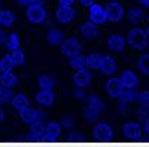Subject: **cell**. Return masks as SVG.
<instances>
[{
  "label": "cell",
  "instance_id": "obj_31",
  "mask_svg": "<svg viewBox=\"0 0 149 147\" xmlns=\"http://www.w3.org/2000/svg\"><path fill=\"white\" fill-rule=\"evenodd\" d=\"M138 68L141 69L142 74H145V75L149 77V53L142 55V56L139 58V61H138Z\"/></svg>",
  "mask_w": 149,
  "mask_h": 147
},
{
  "label": "cell",
  "instance_id": "obj_27",
  "mask_svg": "<svg viewBox=\"0 0 149 147\" xmlns=\"http://www.w3.org/2000/svg\"><path fill=\"white\" fill-rule=\"evenodd\" d=\"M13 66H15V62L12 61L10 55H4V56L0 59V74L12 71V69H13Z\"/></svg>",
  "mask_w": 149,
  "mask_h": 147
},
{
  "label": "cell",
  "instance_id": "obj_35",
  "mask_svg": "<svg viewBox=\"0 0 149 147\" xmlns=\"http://www.w3.org/2000/svg\"><path fill=\"white\" fill-rule=\"evenodd\" d=\"M12 98H13V91L10 88H4L0 95V104H7L12 101Z\"/></svg>",
  "mask_w": 149,
  "mask_h": 147
},
{
  "label": "cell",
  "instance_id": "obj_33",
  "mask_svg": "<svg viewBox=\"0 0 149 147\" xmlns=\"http://www.w3.org/2000/svg\"><path fill=\"white\" fill-rule=\"evenodd\" d=\"M138 102L142 107H149V90L138 91Z\"/></svg>",
  "mask_w": 149,
  "mask_h": 147
},
{
  "label": "cell",
  "instance_id": "obj_7",
  "mask_svg": "<svg viewBox=\"0 0 149 147\" xmlns=\"http://www.w3.org/2000/svg\"><path fill=\"white\" fill-rule=\"evenodd\" d=\"M123 136L126 139H129L130 141L132 140H139L142 137V130H141L139 124H136L133 121H129L123 126Z\"/></svg>",
  "mask_w": 149,
  "mask_h": 147
},
{
  "label": "cell",
  "instance_id": "obj_22",
  "mask_svg": "<svg viewBox=\"0 0 149 147\" xmlns=\"http://www.w3.org/2000/svg\"><path fill=\"white\" fill-rule=\"evenodd\" d=\"M6 48L9 50H15V49H19L20 48V39H19V35L16 32H12L7 35L6 38V42H4Z\"/></svg>",
  "mask_w": 149,
  "mask_h": 147
},
{
  "label": "cell",
  "instance_id": "obj_18",
  "mask_svg": "<svg viewBox=\"0 0 149 147\" xmlns=\"http://www.w3.org/2000/svg\"><path fill=\"white\" fill-rule=\"evenodd\" d=\"M16 82H17V77H16L15 72L9 71V72L0 74V84H1L4 88H12V87L16 85Z\"/></svg>",
  "mask_w": 149,
  "mask_h": 147
},
{
  "label": "cell",
  "instance_id": "obj_3",
  "mask_svg": "<svg viewBox=\"0 0 149 147\" xmlns=\"http://www.w3.org/2000/svg\"><path fill=\"white\" fill-rule=\"evenodd\" d=\"M80 50H81V43H80L78 39L68 38V39H64L62 43H61V52L68 58H72V56L78 55Z\"/></svg>",
  "mask_w": 149,
  "mask_h": 147
},
{
  "label": "cell",
  "instance_id": "obj_37",
  "mask_svg": "<svg viewBox=\"0 0 149 147\" xmlns=\"http://www.w3.org/2000/svg\"><path fill=\"white\" fill-rule=\"evenodd\" d=\"M20 4L23 6H29V4H36V3H44V0H17Z\"/></svg>",
  "mask_w": 149,
  "mask_h": 147
},
{
  "label": "cell",
  "instance_id": "obj_13",
  "mask_svg": "<svg viewBox=\"0 0 149 147\" xmlns=\"http://www.w3.org/2000/svg\"><path fill=\"white\" fill-rule=\"evenodd\" d=\"M116 69H117V63H116V61H114L111 56H103L100 71H101L104 75H111V74L116 72Z\"/></svg>",
  "mask_w": 149,
  "mask_h": 147
},
{
  "label": "cell",
  "instance_id": "obj_29",
  "mask_svg": "<svg viewBox=\"0 0 149 147\" xmlns=\"http://www.w3.org/2000/svg\"><path fill=\"white\" fill-rule=\"evenodd\" d=\"M100 115V111L99 110H96L94 107H91V105H86V108H84V118H87L88 121H96L97 118H99Z\"/></svg>",
  "mask_w": 149,
  "mask_h": 147
},
{
  "label": "cell",
  "instance_id": "obj_45",
  "mask_svg": "<svg viewBox=\"0 0 149 147\" xmlns=\"http://www.w3.org/2000/svg\"><path fill=\"white\" fill-rule=\"evenodd\" d=\"M139 1H141V4H142V6L149 7V0H139Z\"/></svg>",
  "mask_w": 149,
  "mask_h": 147
},
{
  "label": "cell",
  "instance_id": "obj_19",
  "mask_svg": "<svg viewBox=\"0 0 149 147\" xmlns=\"http://www.w3.org/2000/svg\"><path fill=\"white\" fill-rule=\"evenodd\" d=\"M19 115H20L22 121H25L26 124H32L33 121H36V110L32 107H25V108L19 110Z\"/></svg>",
  "mask_w": 149,
  "mask_h": 147
},
{
  "label": "cell",
  "instance_id": "obj_30",
  "mask_svg": "<svg viewBox=\"0 0 149 147\" xmlns=\"http://www.w3.org/2000/svg\"><path fill=\"white\" fill-rule=\"evenodd\" d=\"M38 84H39L41 90H52L54 88V78L49 75H41Z\"/></svg>",
  "mask_w": 149,
  "mask_h": 147
},
{
  "label": "cell",
  "instance_id": "obj_24",
  "mask_svg": "<svg viewBox=\"0 0 149 147\" xmlns=\"http://www.w3.org/2000/svg\"><path fill=\"white\" fill-rule=\"evenodd\" d=\"M64 41V35L59 29H51L49 33H48V42L51 45L56 46V45H61Z\"/></svg>",
  "mask_w": 149,
  "mask_h": 147
},
{
  "label": "cell",
  "instance_id": "obj_28",
  "mask_svg": "<svg viewBox=\"0 0 149 147\" xmlns=\"http://www.w3.org/2000/svg\"><path fill=\"white\" fill-rule=\"evenodd\" d=\"M145 17V10L143 9H139V7H135L129 12V20L133 22V23H138L141 22L142 19Z\"/></svg>",
  "mask_w": 149,
  "mask_h": 147
},
{
  "label": "cell",
  "instance_id": "obj_25",
  "mask_svg": "<svg viewBox=\"0 0 149 147\" xmlns=\"http://www.w3.org/2000/svg\"><path fill=\"white\" fill-rule=\"evenodd\" d=\"M101 61H103V56L100 53H90L87 56V68H90V69H100Z\"/></svg>",
  "mask_w": 149,
  "mask_h": 147
},
{
  "label": "cell",
  "instance_id": "obj_39",
  "mask_svg": "<svg viewBox=\"0 0 149 147\" xmlns=\"http://www.w3.org/2000/svg\"><path fill=\"white\" fill-rule=\"evenodd\" d=\"M61 124H62L64 127H67V128H70V127L72 126V120H71V118H67V117H64V118L61 120Z\"/></svg>",
  "mask_w": 149,
  "mask_h": 147
},
{
  "label": "cell",
  "instance_id": "obj_43",
  "mask_svg": "<svg viewBox=\"0 0 149 147\" xmlns=\"http://www.w3.org/2000/svg\"><path fill=\"white\" fill-rule=\"evenodd\" d=\"M80 3H81L84 7H90L91 4H94V0H80Z\"/></svg>",
  "mask_w": 149,
  "mask_h": 147
},
{
  "label": "cell",
  "instance_id": "obj_51",
  "mask_svg": "<svg viewBox=\"0 0 149 147\" xmlns=\"http://www.w3.org/2000/svg\"><path fill=\"white\" fill-rule=\"evenodd\" d=\"M148 49H149V45H148Z\"/></svg>",
  "mask_w": 149,
  "mask_h": 147
},
{
  "label": "cell",
  "instance_id": "obj_47",
  "mask_svg": "<svg viewBox=\"0 0 149 147\" xmlns=\"http://www.w3.org/2000/svg\"><path fill=\"white\" fill-rule=\"evenodd\" d=\"M3 88H4V87H3V85L0 84V95H1V92H3Z\"/></svg>",
  "mask_w": 149,
  "mask_h": 147
},
{
  "label": "cell",
  "instance_id": "obj_11",
  "mask_svg": "<svg viewBox=\"0 0 149 147\" xmlns=\"http://www.w3.org/2000/svg\"><path fill=\"white\" fill-rule=\"evenodd\" d=\"M31 136L36 137L38 140H45L48 139L47 128H45V121H33L31 124Z\"/></svg>",
  "mask_w": 149,
  "mask_h": 147
},
{
  "label": "cell",
  "instance_id": "obj_42",
  "mask_svg": "<svg viewBox=\"0 0 149 147\" xmlns=\"http://www.w3.org/2000/svg\"><path fill=\"white\" fill-rule=\"evenodd\" d=\"M59 1V6H72L74 0H58Z\"/></svg>",
  "mask_w": 149,
  "mask_h": 147
},
{
  "label": "cell",
  "instance_id": "obj_9",
  "mask_svg": "<svg viewBox=\"0 0 149 147\" xmlns=\"http://www.w3.org/2000/svg\"><path fill=\"white\" fill-rule=\"evenodd\" d=\"M94 137L97 140H110L113 137V130L109 124L106 123H99L96 127H94V131H93Z\"/></svg>",
  "mask_w": 149,
  "mask_h": 147
},
{
  "label": "cell",
  "instance_id": "obj_17",
  "mask_svg": "<svg viewBox=\"0 0 149 147\" xmlns=\"http://www.w3.org/2000/svg\"><path fill=\"white\" fill-rule=\"evenodd\" d=\"M45 128H47V134H48V140H55L61 136V127L58 123L55 121H45Z\"/></svg>",
  "mask_w": 149,
  "mask_h": 147
},
{
  "label": "cell",
  "instance_id": "obj_50",
  "mask_svg": "<svg viewBox=\"0 0 149 147\" xmlns=\"http://www.w3.org/2000/svg\"><path fill=\"white\" fill-rule=\"evenodd\" d=\"M111 1H116V0H111Z\"/></svg>",
  "mask_w": 149,
  "mask_h": 147
},
{
  "label": "cell",
  "instance_id": "obj_40",
  "mask_svg": "<svg viewBox=\"0 0 149 147\" xmlns=\"http://www.w3.org/2000/svg\"><path fill=\"white\" fill-rule=\"evenodd\" d=\"M75 97L78 98V99H81V101H84L86 99V91L84 90H77L75 91Z\"/></svg>",
  "mask_w": 149,
  "mask_h": 147
},
{
  "label": "cell",
  "instance_id": "obj_10",
  "mask_svg": "<svg viewBox=\"0 0 149 147\" xmlns=\"http://www.w3.org/2000/svg\"><path fill=\"white\" fill-rule=\"evenodd\" d=\"M74 82L77 87L80 88H86L90 82H91V74L88 69L83 68V69H77L75 75H74Z\"/></svg>",
  "mask_w": 149,
  "mask_h": 147
},
{
  "label": "cell",
  "instance_id": "obj_20",
  "mask_svg": "<svg viewBox=\"0 0 149 147\" xmlns=\"http://www.w3.org/2000/svg\"><path fill=\"white\" fill-rule=\"evenodd\" d=\"M10 104H12L13 108H16V110L19 111V110H22V108H25V107H29V98L26 97L25 94L20 92V94L13 95L12 101H10Z\"/></svg>",
  "mask_w": 149,
  "mask_h": 147
},
{
  "label": "cell",
  "instance_id": "obj_23",
  "mask_svg": "<svg viewBox=\"0 0 149 147\" xmlns=\"http://www.w3.org/2000/svg\"><path fill=\"white\" fill-rule=\"evenodd\" d=\"M15 22V14L10 10H0V26L10 28Z\"/></svg>",
  "mask_w": 149,
  "mask_h": 147
},
{
  "label": "cell",
  "instance_id": "obj_34",
  "mask_svg": "<svg viewBox=\"0 0 149 147\" xmlns=\"http://www.w3.org/2000/svg\"><path fill=\"white\" fill-rule=\"evenodd\" d=\"M88 105L94 107V108H96V110H99V111H103V108H104V104H103V101H101L99 97H96V95H91V97H88Z\"/></svg>",
  "mask_w": 149,
  "mask_h": 147
},
{
  "label": "cell",
  "instance_id": "obj_21",
  "mask_svg": "<svg viewBox=\"0 0 149 147\" xmlns=\"http://www.w3.org/2000/svg\"><path fill=\"white\" fill-rule=\"evenodd\" d=\"M119 99H120V102H125V104H130L133 101H138V91H135L133 88H125Z\"/></svg>",
  "mask_w": 149,
  "mask_h": 147
},
{
  "label": "cell",
  "instance_id": "obj_44",
  "mask_svg": "<svg viewBox=\"0 0 149 147\" xmlns=\"http://www.w3.org/2000/svg\"><path fill=\"white\" fill-rule=\"evenodd\" d=\"M145 133L149 136V118L148 120H145Z\"/></svg>",
  "mask_w": 149,
  "mask_h": 147
},
{
  "label": "cell",
  "instance_id": "obj_32",
  "mask_svg": "<svg viewBox=\"0 0 149 147\" xmlns=\"http://www.w3.org/2000/svg\"><path fill=\"white\" fill-rule=\"evenodd\" d=\"M10 58L12 61L15 62V65H22L25 62V53L20 50V49H15V50H10Z\"/></svg>",
  "mask_w": 149,
  "mask_h": 147
},
{
  "label": "cell",
  "instance_id": "obj_38",
  "mask_svg": "<svg viewBox=\"0 0 149 147\" xmlns=\"http://www.w3.org/2000/svg\"><path fill=\"white\" fill-rule=\"evenodd\" d=\"M45 111L44 110H36V121H45Z\"/></svg>",
  "mask_w": 149,
  "mask_h": 147
},
{
  "label": "cell",
  "instance_id": "obj_14",
  "mask_svg": "<svg viewBox=\"0 0 149 147\" xmlns=\"http://www.w3.org/2000/svg\"><path fill=\"white\" fill-rule=\"evenodd\" d=\"M36 102L44 105V107H51L54 104V94L51 90H41L36 92Z\"/></svg>",
  "mask_w": 149,
  "mask_h": 147
},
{
  "label": "cell",
  "instance_id": "obj_49",
  "mask_svg": "<svg viewBox=\"0 0 149 147\" xmlns=\"http://www.w3.org/2000/svg\"><path fill=\"white\" fill-rule=\"evenodd\" d=\"M148 22H149V14H148Z\"/></svg>",
  "mask_w": 149,
  "mask_h": 147
},
{
  "label": "cell",
  "instance_id": "obj_12",
  "mask_svg": "<svg viewBox=\"0 0 149 147\" xmlns=\"http://www.w3.org/2000/svg\"><path fill=\"white\" fill-rule=\"evenodd\" d=\"M125 45H126V42H125V38H123L122 35H119V33H113V35L109 36L107 46L111 49V50H114V52H120V50L125 49Z\"/></svg>",
  "mask_w": 149,
  "mask_h": 147
},
{
  "label": "cell",
  "instance_id": "obj_48",
  "mask_svg": "<svg viewBox=\"0 0 149 147\" xmlns=\"http://www.w3.org/2000/svg\"><path fill=\"white\" fill-rule=\"evenodd\" d=\"M146 33H148V36H149V25H148V28H146Z\"/></svg>",
  "mask_w": 149,
  "mask_h": 147
},
{
  "label": "cell",
  "instance_id": "obj_1",
  "mask_svg": "<svg viewBox=\"0 0 149 147\" xmlns=\"http://www.w3.org/2000/svg\"><path fill=\"white\" fill-rule=\"evenodd\" d=\"M148 33L146 30H142L141 28H133L127 33V42L138 50H143L148 48Z\"/></svg>",
  "mask_w": 149,
  "mask_h": 147
},
{
  "label": "cell",
  "instance_id": "obj_2",
  "mask_svg": "<svg viewBox=\"0 0 149 147\" xmlns=\"http://www.w3.org/2000/svg\"><path fill=\"white\" fill-rule=\"evenodd\" d=\"M26 16L29 19L31 23L33 25H39L45 20L47 17V10L42 6V3H36V4H29L26 9Z\"/></svg>",
  "mask_w": 149,
  "mask_h": 147
},
{
  "label": "cell",
  "instance_id": "obj_15",
  "mask_svg": "<svg viewBox=\"0 0 149 147\" xmlns=\"http://www.w3.org/2000/svg\"><path fill=\"white\" fill-rule=\"evenodd\" d=\"M120 79L125 88H135L138 85V75L133 71H123L120 75Z\"/></svg>",
  "mask_w": 149,
  "mask_h": 147
},
{
  "label": "cell",
  "instance_id": "obj_5",
  "mask_svg": "<svg viewBox=\"0 0 149 147\" xmlns=\"http://www.w3.org/2000/svg\"><path fill=\"white\" fill-rule=\"evenodd\" d=\"M106 14H107V20L116 23V22H119V20L123 17L125 9H123V6H122L120 3H117V1H110V3L106 6Z\"/></svg>",
  "mask_w": 149,
  "mask_h": 147
},
{
  "label": "cell",
  "instance_id": "obj_26",
  "mask_svg": "<svg viewBox=\"0 0 149 147\" xmlns=\"http://www.w3.org/2000/svg\"><path fill=\"white\" fill-rule=\"evenodd\" d=\"M70 65L74 68V69H83L87 66V58L84 55H75L70 59Z\"/></svg>",
  "mask_w": 149,
  "mask_h": 147
},
{
  "label": "cell",
  "instance_id": "obj_4",
  "mask_svg": "<svg viewBox=\"0 0 149 147\" xmlns=\"http://www.w3.org/2000/svg\"><path fill=\"white\" fill-rule=\"evenodd\" d=\"M88 19L96 23V25H101L107 20V14H106V7H103L99 3H94L90 6L88 9Z\"/></svg>",
  "mask_w": 149,
  "mask_h": 147
},
{
  "label": "cell",
  "instance_id": "obj_46",
  "mask_svg": "<svg viewBox=\"0 0 149 147\" xmlns=\"http://www.w3.org/2000/svg\"><path fill=\"white\" fill-rule=\"evenodd\" d=\"M3 120H4V112H3V110L0 108V123H1Z\"/></svg>",
  "mask_w": 149,
  "mask_h": 147
},
{
  "label": "cell",
  "instance_id": "obj_36",
  "mask_svg": "<svg viewBox=\"0 0 149 147\" xmlns=\"http://www.w3.org/2000/svg\"><path fill=\"white\" fill-rule=\"evenodd\" d=\"M138 117L139 118H143V120H148L149 118V107H143L138 111Z\"/></svg>",
  "mask_w": 149,
  "mask_h": 147
},
{
  "label": "cell",
  "instance_id": "obj_41",
  "mask_svg": "<svg viewBox=\"0 0 149 147\" xmlns=\"http://www.w3.org/2000/svg\"><path fill=\"white\" fill-rule=\"evenodd\" d=\"M6 38H7L6 32H4L3 29H0V45H3V43L6 42Z\"/></svg>",
  "mask_w": 149,
  "mask_h": 147
},
{
  "label": "cell",
  "instance_id": "obj_8",
  "mask_svg": "<svg viewBox=\"0 0 149 147\" xmlns=\"http://www.w3.org/2000/svg\"><path fill=\"white\" fill-rule=\"evenodd\" d=\"M55 16L61 23H70L75 16V10L72 6H59L55 12Z\"/></svg>",
  "mask_w": 149,
  "mask_h": 147
},
{
  "label": "cell",
  "instance_id": "obj_16",
  "mask_svg": "<svg viewBox=\"0 0 149 147\" xmlns=\"http://www.w3.org/2000/svg\"><path fill=\"white\" fill-rule=\"evenodd\" d=\"M81 33L84 38L87 39H94L97 35H99V29L96 26V23H93L91 20L90 22H86L83 26H81Z\"/></svg>",
  "mask_w": 149,
  "mask_h": 147
},
{
  "label": "cell",
  "instance_id": "obj_6",
  "mask_svg": "<svg viewBox=\"0 0 149 147\" xmlns=\"http://www.w3.org/2000/svg\"><path fill=\"white\" fill-rule=\"evenodd\" d=\"M106 90H107V94L111 98H119L125 90V85L120 78H110L106 82Z\"/></svg>",
  "mask_w": 149,
  "mask_h": 147
}]
</instances>
